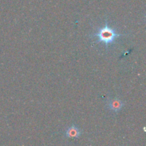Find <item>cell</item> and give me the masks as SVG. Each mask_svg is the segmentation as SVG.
<instances>
[{
    "instance_id": "cell-1",
    "label": "cell",
    "mask_w": 146,
    "mask_h": 146,
    "mask_svg": "<svg viewBox=\"0 0 146 146\" xmlns=\"http://www.w3.org/2000/svg\"><path fill=\"white\" fill-rule=\"evenodd\" d=\"M124 35L125 34H118L116 32L115 29L110 27L108 26V21L107 19H106L104 27L98 28L97 32L93 34L92 36L97 37V41L96 42L103 43L105 46L108 48L109 46L113 45L114 44L115 41L118 37Z\"/></svg>"
},
{
    "instance_id": "cell-2",
    "label": "cell",
    "mask_w": 146,
    "mask_h": 146,
    "mask_svg": "<svg viewBox=\"0 0 146 146\" xmlns=\"http://www.w3.org/2000/svg\"><path fill=\"white\" fill-rule=\"evenodd\" d=\"M124 106V103L118 98L108 100L107 102V107L115 113H118Z\"/></svg>"
},
{
    "instance_id": "cell-3",
    "label": "cell",
    "mask_w": 146,
    "mask_h": 146,
    "mask_svg": "<svg viewBox=\"0 0 146 146\" xmlns=\"http://www.w3.org/2000/svg\"><path fill=\"white\" fill-rule=\"evenodd\" d=\"M81 135V131L75 125L73 124L68 128L64 133V137L68 138H78Z\"/></svg>"
}]
</instances>
